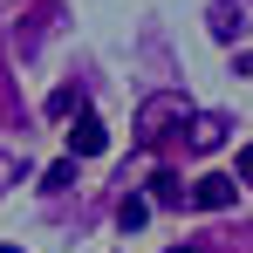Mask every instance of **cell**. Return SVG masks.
<instances>
[{"label":"cell","mask_w":253,"mask_h":253,"mask_svg":"<svg viewBox=\"0 0 253 253\" xmlns=\"http://www.w3.org/2000/svg\"><path fill=\"white\" fill-rule=\"evenodd\" d=\"M171 124H185V103H178V96H151V103L137 110V137H144V144H158Z\"/></svg>","instance_id":"obj_1"},{"label":"cell","mask_w":253,"mask_h":253,"mask_svg":"<svg viewBox=\"0 0 253 253\" xmlns=\"http://www.w3.org/2000/svg\"><path fill=\"white\" fill-rule=\"evenodd\" d=\"M192 206H199V212H226V206H240V178H226V171H206V178L192 185Z\"/></svg>","instance_id":"obj_2"},{"label":"cell","mask_w":253,"mask_h":253,"mask_svg":"<svg viewBox=\"0 0 253 253\" xmlns=\"http://www.w3.org/2000/svg\"><path fill=\"white\" fill-rule=\"evenodd\" d=\"M69 151H76V158H103V151H110V130H103L96 110H76V124H69Z\"/></svg>","instance_id":"obj_3"},{"label":"cell","mask_w":253,"mask_h":253,"mask_svg":"<svg viewBox=\"0 0 253 253\" xmlns=\"http://www.w3.org/2000/svg\"><path fill=\"white\" fill-rule=\"evenodd\" d=\"M226 144V117H199L192 124V151H219Z\"/></svg>","instance_id":"obj_4"},{"label":"cell","mask_w":253,"mask_h":253,"mask_svg":"<svg viewBox=\"0 0 253 253\" xmlns=\"http://www.w3.org/2000/svg\"><path fill=\"white\" fill-rule=\"evenodd\" d=\"M151 199H158V206H185L192 192L178 185V171H158V178H151Z\"/></svg>","instance_id":"obj_5"},{"label":"cell","mask_w":253,"mask_h":253,"mask_svg":"<svg viewBox=\"0 0 253 253\" xmlns=\"http://www.w3.org/2000/svg\"><path fill=\"white\" fill-rule=\"evenodd\" d=\"M144 219H151V199H137V192H130L124 206H117V226H124V233H137Z\"/></svg>","instance_id":"obj_6"},{"label":"cell","mask_w":253,"mask_h":253,"mask_svg":"<svg viewBox=\"0 0 253 253\" xmlns=\"http://www.w3.org/2000/svg\"><path fill=\"white\" fill-rule=\"evenodd\" d=\"M240 178H247V185H253V144H247V151H240Z\"/></svg>","instance_id":"obj_7"},{"label":"cell","mask_w":253,"mask_h":253,"mask_svg":"<svg viewBox=\"0 0 253 253\" xmlns=\"http://www.w3.org/2000/svg\"><path fill=\"white\" fill-rule=\"evenodd\" d=\"M165 253H206V247H165Z\"/></svg>","instance_id":"obj_8"},{"label":"cell","mask_w":253,"mask_h":253,"mask_svg":"<svg viewBox=\"0 0 253 253\" xmlns=\"http://www.w3.org/2000/svg\"><path fill=\"white\" fill-rule=\"evenodd\" d=\"M0 253H14V247H0Z\"/></svg>","instance_id":"obj_9"}]
</instances>
